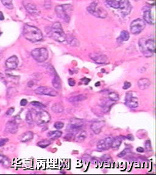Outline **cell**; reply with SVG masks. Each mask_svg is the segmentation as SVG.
I'll return each instance as SVG.
<instances>
[{
  "label": "cell",
  "mask_w": 156,
  "mask_h": 175,
  "mask_svg": "<svg viewBox=\"0 0 156 175\" xmlns=\"http://www.w3.org/2000/svg\"><path fill=\"white\" fill-rule=\"evenodd\" d=\"M55 11L60 18L65 22H69L70 20V15L72 12V6L71 4H61L55 7Z\"/></svg>",
  "instance_id": "cell-4"
},
{
  "label": "cell",
  "mask_w": 156,
  "mask_h": 175,
  "mask_svg": "<svg viewBox=\"0 0 156 175\" xmlns=\"http://www.w3.org/2000/svg\"><path fill=\"white\" fill-rule=\"evenodd\" d=\"M64 123L63 122H60V121L56 122L54 124V128H56V129H57V130L62 129L64 127Z\"/></svg>",
  "instance_id": "cell-37"
},
{
  "label": "cell",
  "mask_w": 156,
  "mask_h": 175,
  "mask_svg": "<svg viewBox=\"0 0 156 175\" xmlns=\"http://www.w3.org/2000/svg\"><path fill=\"white\" fill-rule=\"evenodd\" d=\"M108 97L109 99L114 102H117L120 99L119 95L115 92H111L109 93L108 95Z\"/></svg>",
  "instance_id": "cell-33"
},
{
  "label": "cell",
  "mask_w": 156,
  "mask_h": 175,
  "mask_svg": "<svg viewBox=\"0 0 156 175\" xmlns=\"http://www.w3.org/2000/svg\"><path fill=\"white\" fill-rule=\"evenodd\" d=\"M136 150H137V151L138 152V153H143L144 151H145L144 148H142V147H138V148L136 149Z\"/></svg>",
  "instance_id": "cell-47"
},
{
  "label": "cell",
  "mask_w": 156,
  "mask_h": 175,
  "mask_svg": "<svg viewBox=\"0 0 156 175\" xmlns=\"http://www.w3.org/2000/svg\"><path fill=\"white\" fill-rule=\"evenodd\" d=\"M113 137H107L105 139L100 140L97 143V148L100 150H106L111 148Z\"/></svg>",
  "instance_id": "cell-13"
},
{
  "label": "cell",
  "mask_w": 156,
  "mask_h": 175,
  "mask_svg": "<svg viewBox=\"0 0 156 175\" xmlns=\"http://www.w3.org/2000/svg\"><path fill=\"white\" fill-rule=\"evenodd\" d=\"M1 76H2V74H1V73H0V77H1Z\"/></svg>",
  "instance_id": "cell-53"
},
{
  "label": "cell",
  "mask_w": 156,
  "mask_h": 175,
  "mask_svg": "<svg viewBox=\"0 0 156 175\" xmlns=\"http://www.w3.org/2000/svg\"><path fill=\"white\" fill-rule=\"evenodd\" d=\"M5 131L9 133L15 134L18 131V124L15 120L9 121L6 125Z\"/></svg>",
  "instance_id": "cell-16"
},
{
  "label": "cell",
  "mask_w": 156,
  "mask_h": 175,
  "mask_svg": "<svg viewBox=\"0 0 156 175\" xmlns=\"http://www.w3.org/2000/svg\"><path fill=\"white\" fill-rule=\"evenodd\" d=\"M87 9L90 13L96 17L104 18L107 15V13L105 12V10L99 7L95 2L91 3Z\"/></svg>",
  "instance_id": "cell-7"
},
{
  "label": "cell",
  "mask_w": 156,
  "mask_h": 175,
  "mask_svg": "<svg viewBox=\"0 0 156 175\" xmlns=\"http://www.w3.org/2000/svg\"><path fill=\"white\" fill-rule=\"evenodd\" d=\"M24 4V7H25L26 10L30 13H35L37 12V10L36 8V6L33 3H31L30 1H25L23 2Z\"/></svg>",
  "instance_id": "cell-19"
},
{
  "label": "cell",
  "mask_w": 156,
  "mask_h": 175,
  "mask_svg": "<svg viewBox=\"0 0 156 175\" xmlns=\"http://www.w3.org/2000/svg\"><path fill=\"white\" fill-rule=\"evenodd\" d=\"M27 100H26V99H22V100H21V102H20V105H22V106H26V105H27Z\"/></svg>",
  "instance_id": "cell-46"
},
{
  "label": "cell",
  "mask_w": 156,
  "mask_h": 175,
  "mask_svg": "<svg viewBox=\"0 0 156 175\" xmlns=\"http://www.w3.org/2000/svg\"><path fill=\"white\" fill-rule=\"evenodd\" d=\"M129 38V34L128 32L126 30H123L122 32H121L119 37L117 38V41L119 43H121L123 41H128Z\"/></svg>",
  "instance_id": "cell-25"
},
{
  "label": "cell",
  "mask_w": 156,
  "mask_h": 175,
  "mask_svg": "<svg viewBox=\"0 0 156 175\" xmlns=\"http://www.w3.org/2000/svg\"><path fill=\"white\" fill-rule=\"evenodd\" d=\"M106 3L114 9H119L121 0H104Z\"/></svg>",
  "instance_id": "cell-27"
},
{
  "label": "cell",
  "mask_w": 156,
  "mask_h": 175,
  "mask_svg": "<svg viewBox=\"0 0 156 175\" xmlns=\"http://www.w3.org/2000/svg\"><path fill=\"white\" fill-rule=\"evenodd\" d=\"M86 99H87V96L85 95L80 94V95H76V96H75V97H73L70 98L68 99V100L70 102H79L83 101V100H85Z\"/></svg>",
  "instance_id": "cell-28"
},
{
  "label": "cell",
  "mask_w": 156,
  "mask_h": 175,
  "mask_svg": "<svg viewBox=\"0 0 156 175\" xmlns=\"http://www.w3.org/2000/svg\"><path fill=\"white\" fill-rule=\"evenodd\" d=\"M2 58H3V55H2L1 54H0V61H1V60Z\"/></svg>",
  "instance_id": "cell-50"
},
{
  "label": "cell",
  "mask_w": 156,
  "mask_h": 175,
  "mask_svg": "<svg viewBox=\"0 0 156 175\" xmlns=\"http://www.w3.org/2000/svg\"><path fill=\"white\" fill-rule=\"evenodd\" d=\"M5 65L8 69L13 70L16 69L19 65V59L17 56L12 55L6 61Z\"/></svg>",
  "instance_id": "cell-15"
},
{
  "label": "cell",
  "mask_w": 156,
  "mask_h": 175,
  "mask_svg": "<svg viewBox=\"0 0 156 175\" xmlns=\"http://www.w3.org/2000/svg\"><path fill=\"white\" fill-rule=\"evenodd\" d=\"M35 92L37 94L49 95V96H51V97H55L58 95V92L55 89L51 88L44 87V86L38 87L35 90Z\"/></svg>",
  "instance_id": "cell-10"
},
{
  "label": "cell",
  "mask_w": 156,
  "mask_h": 175,
  "mask_svg": "<svg viewBox=\"0 0 156 175\" xmlns=\"http://www.w3.org/2000/svg\"><path fill=\"white\" fill-rule=\"evenodd\" d=\"M122 137L120 136L116 137H113L111 145V148H118L121 144L122 143Z\"/></svg>",
  "instance_id": "cell-24"
},
{
  "label": "cell",
  "mask_w": 156,
  "mask_h": 175,
  "mask_svg": "<svg viewBox=\"0 0 156 175\" xmlns=\"http://www.w3.org/2000/svg\"><path fill=\"white\" fill-rule=\"evenodd\" d=\"M66 40H67L68 43L73 46H77L79 45V41L77 40V39L76 38H74L73 36H70L68 38H67L66 36Z\"/></svg>",
  "instance_id": "cell-31"
},
{
  "label": "cell",
  "mask_w": 156,
  "mask_h": 175,
  "mask_svg": "<svg viewBox=\"0 0 156 175\" xmlns=\"http://www.w3.org/2000/svg\"><path fill=\"white\" fill-rule=\"evenodd\" d=\"M31 105H33L34 106H35L36 108H43L45 107V106L43 104H42V103H40L39 102H36V101L32 102V103H31Z\"/></svg>",
  "instance_id": "cell-38"
},
{
  "label": "cell",
  "mask_w": 156,
  "mask_h": 175,
  "mask_svg": "<svg viewBox=\"0 0 156 175\" xmlns=\"http://www.w3.org/2000/svg\"><path fill=\"white\" fill-rule=\"evenodd\" d=\"M62 133L60 131H52L47 133V136L50 139H55L62 136Z\"/></svg>",
  "instance_id": "cell-29"
},
{
  "label": "cell",
  "mask_w": 156,
  "mask_h": 175,
  "mask_svg": "<svg viewBox=\"0 0 156 175\" xmlns=\"http://www.w3.org/2000/svg\"><path fill=\"white\" fill-rule=\"evenodd\" d=\"M146 27V23L140 18L134 20L131 24V31L132 34L137 35L141 33Z\"/></svg>",
  "instance_id": "cell-8"
},
{
  "label": "cell",
  "mask_w": 156,
  "mask_h": 175,
  "mask_svg": "<svg viewBox=\"0 0 156 175\" xmlns=\"http://www.w3.org/2000/svg\"><path fill=\"white\" fill-rule=\"evenodd\" d=\"M1 34H2V32H0V36H1Z\"/></svg>",
  "instance_id": "cell-52"
},
{
  "label": "cell",
  "mask_w": 156,
  "mask_h": 175,
  "mask_svg": "<svg viewBox=\"0 0 156 175\" xmlns=\"http://www.w3.org/2000/svg\"><path fill=\"white\" fill-rule=\"evenodd\" d=\"M0 164L6 168H8L10 165L9 159L1 153H0Z\"/></svg>",
  "instance_id": "cell-22"
},
{
  "label": "cell",
  "mask_w": 156,
  "mask_h": 175,
  "mask_svg": "<svg viewBox=\"0 0 156 175\" xmlns=\"http://www.w3.org/2000/svg\"><path fill=\"white\" fill-rule=\"evenodd\" d=\"M48 36L58 42H64L66 40V35L59 22L54 23L52 26L46 30Z\"/></svg>",
  "instance_id": "cell-2"
},
{
  "label": "cell",
  "mask_w": 156,
  "mask_h": 175,
  "mask_svg": "<svg viewBox=\"0 0 156 175\" xmlns=\"http://www.w3.org/2000/svg\"><path fill=\"white\" fill-rule=\"evenodd\" d=\"M0 111H1V110H0Z\"/></svg>",
  "instance_id": "cell-54"
},
{
  "label": "cell",
  "mask_w": 156,
  "mask_h": 175,
  "mask_svg": "<svg viewBox=\"0 0 156 175\" xmlns=\"http://www.w3.org/2000/svg\"><path fill=\"white\" fill-rule=\"evenodd\" d=\"M1 1L2 4L7 9H12L13 7L12 4V0H0Z\"/></svg>",
  "instance_id": "cell-34"
},
{
  "label": "cell",
  "mask_w": 156,
  "mask_h": 175,
  "mask_svg": "<svg viewBox=\"0 0 156 175\" xmlns=\"http://www.w3.org/2000/svg\"><path fill=\"white\" fill-rule=\"evenodd\" d=\"M143 18L145 21L150 24H154V20L152 17L151 12L149 9H148L145 11L143 15Z\"/></svg>",
  "instance_id": "cell-20"
},
{
  "label": "cell",
  "mask_w": 156,
  "mask_h": 175,
  "mask_svg": "<svg viewBox=\"0 0 156 175\" xmlns=\"http://www.w3.org/2000/svg\"><path fill=\"white\" fill-rule=\"evenodd\" d=\"M51 109L55 113H61L64 112V108L60 103H54L51 107Z\"/></svg>",
  "instance_id": "cell-26"
},
{
  "label": "cell",
  "mask_w": 156,
  "mask_h": 175,
  "mask_svg": "<svg viewBox=\"0 0 156 175\" xmlns=\"http://www.w3.org/2000/svg\"><path fill=\"white\" fill-rule=\"evenodd\" d=\"M137 84H138V88L140 89L144 90L147 89L150 86L151 82L147 78H140V80H138Z\"/></svg>",
  "instance_id": "cell-18"
},
{
  "label": "cell",
  "mask_w": 156,
  "mask_h": 175,
  "mask_svg": "<svg viewBox=\"0 0 156 175\" xmlns=\"http://www.w3.org/2000/svg\"><path fill=\"white\" fill-rule=\"evenodd\" d=\"M105 125V122L103 120L93 122L91 125V129L95 134H100L102 130V128Z\"/></svg>",
  "instance_id": "cell-17"
},
{
  "label": "cell",
  "mask_w": 156,
  "mask_h": 175,
  "mask_svg": "<svg viewBox=\"0 0 156 175\" xmlns=\"http://www.w3.org/2000/svg\"><path fill=\"white\" fill-rule=\"evenodd\" d=\"M52 85L53 87L56 89H60L62 88V82L59 76L57 74L54 76V78L52 80Z\"/></svg>",
  "instance_id": "cell-23"
},
{
  "label": "cell",
  "mask_w": 156,
  "mask_h": 175,
  "mask_svg": "<svg viewBox=\"0 0 156 175\" xmlns=\"http://www.w3.org/2000/svg\"><path fill=\"white\" fill-rule=\"evenodd\" d=\"M51 144V141L48 139H44L37 143V145L41 148H46Z\"/></svg>",
  "instance_id": "cell-32"
},
{
  "label": "cell",
  "mask_w": 156,
  "mask_h": 175,
  "mask_svg": "<svg viewBox=\"0 0 156 175\" xmlns=\"http://www.w3.org/2000/svg\"><path fill=\"white\" fill-rule=\"evenodd\" d=\"M145 148L148 151H150L152 150V147H151V143L149 140H148L145 142Z\"/></svg>",
  "instance_id": "cell-39"
},
{
  "label": "cell",
  "mask_w": 156,
  "mask_h": 175,
  "mask_svg": "<svg viewBox=\"0 0 156 175\" xmlns=\"http://www.w3.org/2000/svg\"><path fill=\"white\" fill-rule=\"evenodd\" d=\"M8 141H9V139L7 138L0 139V147L4 146Z\"/></svg>",
  "instance_id": "cell-41"
},
{
  "label": "cell",
  "mask_w": 156,
  "mask_h": 175,
  "mask_svg": "<svg viewBox=\"0 0 156 175\" xmlns=\"http://www.w3.org/2000/svg\"><path fill=\"white\" fill-rule=\"evenodd\" d=\"M4 20V15L2 13V12L0 11V21H3Z\"/></svg>",
  "instance_id": "cell-49"
},
{
  "label": "cell",
  "mask_w": 156,
  "mask_h": 175,
  "mask_svg": "<svg viewBox=\"0 0 156 175\" xmlns=\"http://www.w3.org/2000/svg\"><path fill=\"white\" fill-rule=\"evenodd\" d=\"M68 85L70 86H74L75 85H76V81L73 78H69L68 79Z\"/></svg>",
  "instance_id": "cell-43"
},
{
  "label": "cell",
  "mask_w": 156,
  "mask_h": 175,
  "mask_svg": "<svg viewBox=\"0 0 156 175\" xmlns=\"http://www.w3.org/2000/svg\"><path fill=\"white\" fill-rule=\"evenodd\" d=\"M31 55L37 61L42 63L48 59L49 54L48 50L44 47L41 48H37L32 51Z\"/></svg>",
  "instance_id": "cell-6"
},
{
  "label": "cell",
  "mask_w": 156,
  "mask_h": 175,
  "mask_svg": "<svg viewBox=\"0 0 156 175\" xmlns=\"http://www.w3.org/2000/svg\"><path fill=\"white\" fill-rule=\"evenodd\" d=\"M24 37L28 41L31 42H38L43 40V34L41 30L37 27L25 24L23 27Z\"/></svg>",
  "instance_id": "cell-1"
},
{
  "label": "cell",
  "mask_w": 156,
  "mask_h": 175,
  "mask_svg": "<svg viewBox=\"0 0 156 175\" xmlns=\"http://www.w3.org/2000/svg\"><path fill=\"white\" fill-rule=\"evenodd\" d=\"M46 70H47L48 74H50V75H54V76H55L56 75H57V73H56V71L54 69V68L53 66H51V65L48 66L47 67V68H46Z\"/></svg>",
  "instance_id": "cell-36"
},
{
  "label": "cell",
  "mask_w": 156,
  "mask_h": 175,
  "mask_svg": "<svg viewBox=\"0 0 156 175\" xmlns=\"http://www.w3.org/2000/svg\"><path fill=\"white\" fill-rule=\"evenodd\" d=\"M126 139H128L129 140H134V138L132 134H128L126 136Z\"/></svg>",
  "instance_id": "cell-48"
},
{
  "label": "cell",
  "mask_w": 156,
  "mask_h": 175,
  "mask_svg": "<svg viewBox=\"0 0 156 175\" xmlns=\"http://www.w3.org/2000/svg\"><path fill=\"white\" fill-rule=\"evenodd\" d=\"M34 120L39 125H43L48 123L51 120L50 114L46 112V111L39 108V110H36Z\"/></svg>",
  "instance_id": "cell-5"
},
{
  "label": "cell",
  "mask_w": 156,
  "mask_h": 175,
  "mask_svg": "<svg viewBox=\"0 0 156 175\" xmlns=\"http://www.w3.org/2000/svg\"><path fill=\"white\" fill-rule=\"evenodd\" d=\"M129 149H124L123 151H122L121 152H120L118 155L117 156L118 157H124V156H126V154L129 152Z\"/></svg>",
  "instance_id": "cell-40"
},
{
  "label": "cell",
  "mask_w": 156,
  "mask_h": 175,
  "mask_svg": "<svg viewBox=\"0 0 156 175\" xmlns=\"http://www.w3.org/2000/svg\"><path fill=\"white\" fill-rule=\"evenodd\" d=\"M125 102L126 105L131 108H135L138 106V98L134 96L132 92H129L126 94Z\"/></svg>",
  "instance_id": "cell-11"
},
{
  "label": "cell",
  "mask_w": 156,
  "mask_h": 175,
  "mask_svg": "<svg viewBox=\"0 0 156 175\" xmlns=\"http://www.w3.org/2000/svg\"><path fill=\"white\" fill-rule=\"evenodd\" d=\"M98 83H96V84H95V86H97V85H98V86H99V85H100V82H98Z\"/></svg>",
  "instance_id": "cell-51"
},
{
  "label": "cell",
  "mask_w": 156,
  "mask_h": 175,
  "mask_svg": "<svg viewBox=\"0 0 156 175\" xmlns=\"http://www.w3.org/2000/svg\"><path fill=\"white\" fill-rule=\"evenodd\" d=\"M14 111H15V108H9L7 111L6 115L7 116H10V115H12L13 114V113L14 112Z\"/></svg>",
  "instance_id": "cell-44"
},
{
  "label": "cell",
  "mask_w": 156,
  "mask_h": 175,
  "mask_svg": "<svg viewBox=\"0 0 156 175\" xmlns=\"http://www.w3.org/2000/svg\"><path fill=\"white\" fill-rule=\"evenodd\" d=\"M131 86V83L130 82H125L123 85V88L124 89H129L130 87Z\"/></svg>",
  "instance_id": "cell-42"
},
{
  "label": "cell",
  "mask_w": 156,
  "mask_h": 175,
  "mask_svg": "<svg viewBox=\"0 0 156 175\" xmlns=\"http://www.w3.org/2000/svg\"><path fill=\"white\" fill-rule=\"evenodd\" d=\"M140 49L146 57H151L155 53V40L151 38H141L138 41Z\"/></svg>",
  "instance_id": "cell-3"
},
{
  "label": "cell",
  "mask_w": 156,
  "mask_h": 175,
  "mask_svg": "<svg viewBox=\"0 0 156 175\" xmlns=\"http://www.w3.org/2000/svg\"><path fill=\"white\" fill-rule=\"evenodd\" d=\"M33 137H34V134L32 132L27 131V132H26V133L22 134L20 136L19 139L21 142H26L30 140L33 138Z\"/></svg>",
  "instance_id": "cell-21"
},
{
  "label": "cell",
  "mask_w": 156,
  "mask_h": 175,
  "mask_svg": "<svg viewBox=\"0 0 156 175\" xmlns=\"http://www.w3.org/2000/svg\"><path fill=\"white\" fill-rule=\"evenodd\" d=\"M119 9L123 15L126 16L129 15L132 10V6L129 0H121Z\"/></svg>",
  "instance_id": "cell-14"
},
{
  "label": "cell",
  "mask_w": 156,
  "mask_h": 175,
  "mask_svg": "<svg viewBox=\"0 0 156 175\" xmlns=\"http://www.w3.org/2000/svg\"><path fill=\"white\" fill-rule=\"evenodd\" d=\"M84 122L82 120L78 119H72L70 120L69 124H68L67 130L72 133L79 131L83 126Z\"/></svg>",
  "instance_id": "cell-9"
},
{
  "label": "cell",
  "mask_w": 156,
  "mask_h": 175,
  "mask_svg": "<svg viewBox=\"0 0 156 175\" xmlns=\"http://www.w3.org/2000/svg\"><path fill=\"white\" fill-rule=\"evenodd\" d=\"M26 121L29 124H33L34 123L33 117L30 111H28L26 115Z\"/></svg>",
  "instance_id": "cell-35"
},
{
  "label": "cell",
  "mask_w": 156,
  "mask_h": 175,
  "mask_svg": "<svg viewBox=\"0 0 156 175\" xmlns=\"http://www.w3.org/2000/svg\"><path fill=\"white\" fill-rule=\"evenodd\" d=\"M87 134L86 131H81L76 135L75 139L77 142H82L85 140V139L87 137Z\"/></svg>",
  "instance_id": "cell-30"
},
{
  "label": "cell",
  "mask_w": 156,
  "mask_h": 175,
  "mask_svg": "<svg viewBox=\"0 0 156 175\" xmlns=\"http://www.w3.org/2000/svg\"><path fill=\"white\" fill-rule=\"evenodd\" d=\"M90 57L93 61H94L95 63H98V64L104 65L108 64L109 63L108 57L104 54L92 53L90 54Z\"/></svg>",
  "instance_id": "cell-12"
},
{
  "label": "cell",
  "mask_w": 156,
  "mask_h": 175,
  "mask_svg": "<svg viewBox=\"0 0 156 175\" xmlns=\"http://www.w3.org/2000/svg\"><path fill=\"white\" fill-rule=\"evenodd\" d=\"M74 135H73V133H70V134H68L65 136V139H66L67 140H71L73 137Z\"/></svg>",
  "instance_id": "cell-45"
}]
</instances>
